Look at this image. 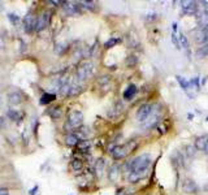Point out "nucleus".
<instances>
[{
	"label": "nucleus",
	"mask_w": 208,
	"mask_h": 195,
	"mask_svg": "<svg viewBox=\"0 0 208 195\" xmlns=\"http://www.w3.org/2000/svg\"><path fill=\"white\" fill-rule=\"evenodd\" d=\"M151 164V156L148 154H142L139 156L134 157L132 161L129 163V165H126L129 168V172L132 173H138L142 176V178L147 174V169H148V166Z\"/></svg>",
	"instance_id": "1"
},
{
	"label": "nucleus",
	"mask_w": 208,
	"mask_h": 195,
	"mask_svg": "<svg viewBox=\"0 0 208 195\" xmlns=\"http://www.w3.org/2000/svg\"><path fill=\"white\" fill-rule=\"evenodd\" d=\"M153 114V105L152 104H143L141 105L139 108H138L137 111V121L139 122H144L147 121L151 116Z\"/></svg>",
	"instance_id": "2"
},
{
	"label": "nucleus",
	"mask_w": 208,
	"mask_h": 195,
	"mask_svg": "<svg viewBox=\"0 0 208 195\" xmlns=\"http://www.w3.org/2000/svg\"><path fill=\"white\" fill-rule=\"evenodd\" d=\"M82 122H83V113L81 111H73L68 116L66 126L70 129H75V128H80L82 125Z\"/></svg>",
	"instance_id": "3"
},
{
	"label": "nucleus",
	"mask_w": 208,
	"mask_h": 195,
	"mask_svg": "<svg viewBox=\"0 0 208 195\" xmlns=\"http://www.w3.org/2000/svg\"><path fill=\"white\" fill-rule=\"evenodd\" d=\"M92 68H94V65L90 63V61H85V63H82L77 69L78 79H80V81H85V79L90 78L92 76Z\"/></svg>",
	"instance_id": "4"
},
{
	"label": "nucleus",
	"mask_w": 208,
	"mask_h": 195,
	"mask_svg": "<svg viewBox=\"0 0 208 195\" xmlns=\"http://www.w3.org/2000/svg\"><path fill=\"white\" fill-rule=\"evenodd\" d=\"M37 20L38 18H37V17H34L33 13H28L25 16V18H23V29H25V31L28 34L35 31V29H37Z\"/></svg>",
	"instance_id": "5"
},
{
	"label": "nucleus",
	"mask_w": 208,
	"mask_h": 195,
	"mask_svg": "<svg viewBox=\"0 0 208 195\" xmlns=\"http://www.w3.org/2000/svg\"><path fill=\"white\" fill-rule=\"evenodd\" d=\"M63 9L68 16H75L78 13H81L80 5H78V3H74V2H64Z\"/></svg>",
	"instance_id": "6"
},
{
	"label": "nucleus",
	"mask_w": 208,
	"mask_h": 195,
	"mask_svg": "<svg viewBox=\"0 0 208 195\" xmlns=\"http://www.w3.org/2000/svg\"><path fill=\"white\" fill-rule=\"evenodd\" d=\"M181 9L185 14H195L198 11L196 2H181Z\"/></svg>",
	"instance_id": "7"
},
{
	"label": "nucleus",
	"mask_w": 208,
	"mask_h": 195,
	"mask_svg": "<svg viewBox=\"0 0 208 195\" xmlns=\"http://www.w3.org/2000/svg\"><path fill=\"white\" fill-rule=\"evenodd\" d=\"M49 18H51V13L49 12H46V13H43L42 16L38 17V20H37V29L35 31H42L43 29H46L48 24H49Z\"/></svg>",
	"instance_id": "8"
},
{
	"label": "nucleus",
	"mask_w": 208,
	"mask_h": 195,
	"mask_svg": "<svg viewBox=\"0 0 208 195\" xmlns=\"http://www.w3.org/2000/svg\"><path fill=\"white\" fill-rule=\"evenodd\" d=\"M112 154V157L115 159V160H121V159H124L126 155H127V150L125 147V145L122 146H116L115 150L111 152Z\"/></svg>",
	"instance_id": "9"
},
{
	"label": "nucleus",
	"mask_w": 208,
	"mask_h": 195,
	"mask_svg": "<svg viewBox=\"0 0 208 195\" xmlns=\"http://www.w3.org/2000/svg\"><path fill=\"white\" fill-rule=\"evenodd\" d=\"M138 92V87L135 85H129L126 87V90L124 91V99L126 102H130V100H133L134 99V96L137 95Z\"/></svg>",
	"instance_id": "10"
},
{
	"label": "nucleus",
	"mask_w": 208,
	"mask_h": 195,
	"mask_svg": "<svg viewBox=\"0 0 208 195\" xmlns=\"http://www.w3.org/2000/svg\"><path fill=\"white\" fill-rule=\"evenodd\" d=\"M56 99V95L55 94H51V92H44L42 96H40V99H39V103L42 105H47L49 103H52Z\"/></svg>",
	"instance_id": "11"
},
{
	"label": "nucleus",
	"mask_w": 208,
	"mask_h": 195,
	"mask_svg": "<svg viewBox=\"0 0 208 195\" xmlns=\"http://www.w3.org/2000/svg\"><path fill=\"white\" fill-rule=\"evenodd\" d=\"M184 191L185 192H195L196 190H198V186H196V183L193 181V180H186L185 182H184Z\"/></svg>",
	"instance_id": "12"
},
{
	"label": "nucleus",
	"mask_w": 208,
	"mask_h": 195,
	"mask_svg": "<svg viewBox=\"0 0 208 195\" xmlns=\"http://www.w3.org/2000/svg\"><path fill=\"white\" fill-rule=\"evenodd\" d=\"M207 142H208V137H205V135L196 138V140H195V148L199 150V151H204L205 147H207Z\"/></svg>",
	"instance_id": "13"
},
{
	"label": "nucleus",
	"mask_w": 208,
	"mask_h": 195,
	"mask_svg": "<svg viewBox=\"0 0 208 195\" xmlns=\"http://www.w3.org/2000/svg\"><path fill=\"white\" fill-rule=\"evenodd\" d=\"M80 140H81L80 137H78V135L75 134V133H72V134H68V135H66V138H65V143H66L68 146L73 147V146H77Z\"/></svg>",
	"instance_id": "14"
},
{
	"label": "nucleus",
	"mask_w": 208,
	"mask_h": 195,
	"mask_svg": "<svg viewBox=\"0 0 208 195\" xmlns=\"http://www.w3.org/2000/svg\"><path fill=\"white\" fill-rule=\"evenodd\" d=\"M48 114L52 120H59L63 117V109H61V107H54L48 111Z\"/></svg>",
	"instance_id": "15"
},
{
	"label": "nucleus",
	"mask_w": 208,
	"mask_h": 195,
	"mask_svg": "<svg viewBox=\"0 0 208 195\" xmlns=\"http://www.w3.org/2000/svg\"><path fill=\"white\" fill-rule=\"evenodd\" d=\"M7 116H8V119H11L12 121H16V122L22 121V114L18 111H16V109H8L7 111Z\"/></svg>",
	"instance_id": "16"
},
{
	"label": "nucleus",
	"mask_w": 208,
	"mask_h": 195,
	"mask_svg": "<svg viewBox=\"0 0 208 195\" xmlns=\"http://www.w3.org/2000/svg\"><path fill=\"white\" fill-rule=\"evenodd\" d=\"M8 102H9L11 104H20L22 102V95L20 92H11L9 95H8Z\"/></svg>",
	"instance_id": "17"
},
{
	"label": "nucleus",
	"mask_w": 208,
	"mask_h": 195,
	"mask_svg": "<svg viewBox=\"0 0 208 195\" xmlns=\"http://www.w3.org/2000/svg\"><path fill=\"white\" fill-rule=\"evenodd\" d=\"M91 147V143H90V140L87 139H81L80 142H78V145H77V148L80 150L81 152H87L89 150Z\"/></svg>",
	"instance_id": "18"
},
{
	"label": "nucleus",
	"mask_w": 208,
	"mask_h": 195,
	"mask_svg": "<svg viewBox=\"0 0 208 195\" xmlns=\"http://www.w3.org/2000/svg\"><path fill=\"white\" fill-rule=\"evenodd\" d=\"M159 122V116L158 114H152V116L147 120V122L144 124V129H151V128H153L156 124Z\"/></svg>",
	"instance_id": "19"
},
{
	"label": "nucleus",
	"mask_w": 208,
	"mask_h": 195,
	"mask_svg": "<svg viewBox=\"0 0 208 195\" xmlns=\"http://www.w3.org/2000/svg\"><path fill=\"white\" fill-rule=\"evenodd\" d=\"M178 40H179V46L184 48V50H186V51H189V40H187V37L184 34V33H179V35H178Z\"/></svg>",
	"instance_id": "20"
},
{
	"label": "nucleus",
	"mask_w": 208,
	"mask_h": 195,
	"mask_svg": "<svg viewBox=\"0 0 208 195\" xmlns=\"http://www.w3.org/2000/svg\"><path fill=\"white\" fill-rule=\"evenodd\" d=\"M118 174H120V168L117 166V165H113L111 168V172H109V178H111V181H117V178H118Z\"/></svg>",
	"instance_id": "21"
},
{
	"label": "nucleus",
	"mask_w": 208,
	"mask_h": 195,
	"mask_svg": "<svg viewBox=\"0 0 208 195\" xmlns=\"http://www.w3.org/2000/svg\"><path fill=\"white\" fill-rule=\"evenodd\" d=\"M176 78H177V82L181 85L182 90H184V91H187V90H189V87H190V82L187 81V79H185L184 77H181V76H177Z\"/></svg>",
	"instance_id": "22"
},
{
	"label": "nucleus",
	"mask_w": 208,
	"mask_h": 195,
	"mask_svg": "<svg viewBox=\"0 0 208 195\" xmlns=\"http://www.w3.org/2000/svg\"><path fill=\"white\" fill-rule=\"evenodd\" d=\"M138 61H139V59H138L135 55H130V56H127V57H126L125 63H126V65H127V66L133 68V66H135V65L138 64Z\"/></svg>",
	"instance_id": "23"
},
{
	"label": "nucleus",
	"mask_w": 208,
	"mask_h": 195,
	"mask_svg": "<svg viewBox=\"0 0 208 195\" xmlns=\"http://www.w3.org/2000/svg\"><path fill=\"white\" fill-rule=\"evenodd\" d=\"M120 40H121L120 38H115V37H112V38H109L106 43H104V47H106L107 50H109V48H113L117 43H120Z\"/></svg>",
	"instance_id": "24"
},
{
	"label": "nucleus",
	"mask_w": 208,
	"mask_h": 195,
	"mask_svg": "<svg viewBox=\"0 0 208 195\" xmlns=\"http://www.w3.org/2000/svg\"><path fill=\"white\" fill-rule=\"evenodd\" d=\"M70 166L73 168V171L78 172L83 168V163H82V160H80V159H73L72 163H70Z\"/></svg>",
	"instance_id": "25"
},
{
	"label": "nucleus",
	"mask_w": 208,
	"mask_h": 195,
	"mask_svg": "<svg viewBox=\"0 0 208 195\" xmlns=\"http://www.w3.org/2000/svg\"><path fill=\"white\" fill-rule=\"evenodd\" d=\"M81 86L80 85H77V83H72V86H70V91H69V96H75V95H78L81 92Z\"/></svg>",
	"instance_id": "26"
},
{
	"label": "nucleus",
	"mask_w": 208,
	"mask_h": 195,
	"mask_svg": "<svg viewBox=\"0 0 208 195\" xmlns=\"http://www.w3.org/2000/svg\"><path fill=\"white\" fill-rule=\"evenodd\" d=\"M196 56H198V57H200V56L208 57V44H205V46H203L202 48H199V50L196 51Z\"/></svg>",
	"instance_id": "27"
},
{
	"label": "nucleus",
	"mask_w": 208,
	"mask_h": 195,
	"mask_svg": "<svg viewBox=\"0 0 208 195\" xmlns=\"http://www.w3.org/2000/svg\"><path fill=\"white\" fill-rule=\"evenodd\" d=\"M138 146V143H137V140H129L127 143H125V147H126V150H127V154H130L133 151V150L135 148Z\"/></svg>",
	"instance_id": "28"
},
{
	"label": "nucleus",
	"mask_w": 208,
	"mask_h": 195,
	"mask_svg": "<svg viewBox=\"0 0 208 195\" xmlns=\"http://www.w3.org/2000/svg\"><path fill=\"white\" fill-rule=\"evenodd\" d=\"M8 20L11 21V24L17 25L20 22V16H17L16 13H9V14H8Z\"/></svg>",
	"instance_id": "29"
},
{
	"label": "nucleus",
	"mask_w": 208,
	"mask_h": 195,
	"mask_svg": "<svg viewBox=\"0 0 208 195\" xmlns=\"http://www.w3.org/2000/svg\"><path fill=\"white\" fill-rule=\"evenodd\" d=\"M142 178V176L141 174H138V173H134V172H132V173H129V181L130 182H138Z\"/></svg>",
	"instance_id": "30"
},
{
	"label": "nucleus",
	"mask_w": 208,
	"mask_h": 195,
	"mask_svg": "<svg viewBox=\"0 0 208 195\" xmlns=\"http://www.w3.org/2000/svg\"><path fill=\"white\" fill-rule=\"evenodd\" d=\"M104 160L103 159H99V160L96 161V164H95V169H96V172H99V173H101L103 172V169H104Z\"/></svg>",
	"instance_id": "31"
},
{
	"label": "nucleus",
	"mask_w": 208,
	"mask_h": 195,
	"mask_svg": "<svg viewBox=\"0 0 208 195\" xmlns=\"http://www.w3.org/2000/svg\"><path fill=\"white\" fill-rule=\"evenodd\" d=\"M65 50H66V44L65 43H59V44H56V47H55V51L57 52V54H63Z\"/></svg>",
	"instance_id": "32"
},
{
	"label": "nucleus",
	"mask_w": 208,
	"mask_h": 195,
	"mask_svg": "<svg viewBox=\"0 0 208 195\" xmlns=\"http://www.w3.org/2000/svg\"><path fill=\"white\" fill-rule=\"evenodd\" d=\"M81 4H82L85 8L90 9V11H94V9H95V3H94V2H82Z\"/></svg>",
	"instance_id": "33"
},
{
	"label": "nucleus",
	"mask_w": 208,
	"mask_h": 195,
	"mask_svg": "<svg viewBox=\"0 0 208 195\" xmlns=\"http://www.w3.org/2000/svg\"><path fill=\"white\" fill-rule=\"evenodd\" d=\"M172 42L174 43V46H176V48L177 50H179L181 48V46H179V40H178V37L176 34H172Z\"/></svg>",
	"instance_id": "34"
},
{
	"label": "nucleus",
	"mask_w": 208,
	"mask_h": 195,
	"mask_svg": "<svg viewBox=\"0 0 208 195\" xmlns=\"http://www.w3.org/2000/svg\"><path fill=\"white\" fill-rule=\"evenodd\" d=\"M195 150H196V148H195L194 146H187V147H186V154H187L189 156H194V155H195Z\"/></svg>",
	"instance_id": "35"
},
{
	"label": "nucleus",
	"mask_w": 208,
	"mask_h": 195,
	"mask_svg": "<svg viewBox=\"0 0 208 195\" xmlns=\"http://www.w3.org/2000/svg\"><path fill=\"white\" fill-rule=\"evenodd\" d=\"M98 82L100 85H106V83H109V77L108 76H101L99 79H98Z\"/></svg>",
	"instance_id": "36"
},
{
	"label": "nucleus",
	"mask_w": 208,
	"mask_h": 195,
	"mask_svg": "<svg viewBox=\"0 0 208 195\" xmlns=\"http://www.w3.org/2000/svg\"><path fill=\"white\" fill-rule=\"evenodd\" d=\"M156 18H158V14L153 13V12H151V13L147 14V20H148V21H153V20H156Z\"/></svg>",
	"instance_id": "37"
},
{
	"label": "nucleus",
	"mask_w": 208,
	"mask_h": 195,
	"mask_svg": "<svg viewBox=\"0 0 208 195\" xmlns=\"http://www.w3.org/2000/svg\"><path fill=\"white\" fill-rule=\"evenodd\" d=\"M38 190H39V186H38V185H35L33 189H30V190H29V195H37Z\"/></svg>",
	"instance_id": "38"
},
{
	"label": "nucleus",
	"mask_w": 208,
	"mask_h": 195,
	"mask_svg": "<svg viewBox=\"0 0 208 195\" xmlns=\"http://www.w3.org/2000/svg\"><path fill=\"white\" fill-rule=\"evenodd\" d=\"M48 3H49V4H52V5H56V7H57V5H63V3H64V2H56V0H49Z\"/></svg>",
	"instance_id": "39"
},
{
	"label": "nucleus",
	"mask_w": 208,
	"mask_h": 195,
	"mask_svg": "<svg viewBox=\"0 0 208 195\" xmlns=\"http://www.w3.org/2000/svg\"><path fill=\"white\" fill-rule=\"evenodd\" d=\"M5 126V120L0 116V128H4Z\"/></svg>",
	"instance_id": "40"
},
{
	"label": "nucleus",
	"mask_w": 208,
	"mask_h": 195,
	"mask_svg": "<svg viewBox=\"0 0 208 195\" xmlns=\"http://www.w3.org/2000/svg\"><path fill=\"white\" fill-rule=\"evenodd\" d=\"M3 47H4V40L2 38V35H0V48H3Z\"/></svg>",
	"instance_id": "41"
},
{
	"label": "nucleus",
	"mask_w": 208,
	"mask_h": 195,
	"mask_svg": "<svg viewBox=\"0 0 208 195\" xmlns=\"http://www.w3.org/2000/svg\"><path fill=\"white\" fill-rule=\"evenodd\" d=\"M202 4H203L205 8H208V2H205V0H204V2H202Z\"/></svg>",
	"instance_id": "42"
},
{
	"label": "nucleus",
	"mask_w": 208,
	"mask_h": 195,
	"mask_svg": "<svg viewBox=\"0 0 208 195\" xmlns=\"http://www.w3.org/2000/svg\"><path fill=\"white\" fill-rule=\"evenodd\" d=\"M204 152L208 155V142H207V147H205V150H204Z\"/></svg>",
	"instance_id": "43"
},
{
	"label": "nucleus",
	"mask_w": 208,
	"mask_h": 195,
	"mask_svg": "<svg viewBox=\"0 0 208 195\" xmlns=\"http://www.w3.org/2000/svg\"><path fill=\"white\" fill-rule=\"evenodd\" d=\"M173 30H177V24H173Z\"/></svg>",
	"instance_id": "44"
},
{
	"label": "nucleus",
	"mask_w": 208,
	"mask_h": 195,
	"mask_svg": "<svg viewBox=\"0 0 208 195\" xmlns=\"http://www.w3.org/2000/svg\"><path fill=\"white\" fill-rule=\"evenodd\" d=\"M3 104V99H2V96H0V105Z\"/></svg>",
	"instance_id": "45"
},
{
	"label": "nucleus",
	"mask_w": 208,
	"mask_h": 195,
	"mask_svg": "<svg viewBox=\"0 0 208 195\" xmlns=\"http://www.w3.org/2000/svg\"><path fill=\"white\" fill-rule=\"evenodd\" d=\"M207 121H208V119H207Z\"/></svg>",
	"instance_id": "46"
}]
</instances>
